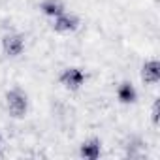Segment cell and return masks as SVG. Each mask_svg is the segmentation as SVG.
I'll use <instances>...</instances> for the list:
<instances>
[{
  "label": "cell",
  "instance_id": "obj_1",
  "mask_svg": "<svg viewBox=\"0 0 160 160\" xmlns=\"http://www.w3.org/2000/svg\"><path fill=\"white\" fill-rule=\"evenodd\" d=\"M4 102H6V111H8L10 117H13V119H23V117L28 113V106H30L28 96H27V92H25L23 89H19V87L10 89V91L6 92V96H4Z\"/></svg>",
  "mask_w": 160,
  "mask_h": 160
},
{
  "label": "cell",
  "instance_id": "obj_2",
  "mask_svg": "<svg viewBox=\"0 0 160 160\" xmlns=\"http://www.w3.org/2000/svg\"><path fill=\"white\" fill-rule=\"evenodd\" d=\"M58 81L68 91H79L85 85V81H87V73L81 68H77V66H68V68H64L60 72Z\"/></svg>",
  "mask_w": 160,
  "mask_h": 160
},
{
  "label": "cell",
  "instance_id": "obj_3",
  "mask_svg": "<svg viewBox=\"0 0 160 160\" xmlns=\"http://www.w3.org/2000/svg\"><path fill=\"white\" fill-rule=\"evenodd\" d=\"M79 25H81V19H79L75 13L72 12H62L60 15L53 17V25L51 28L57 32V34H72L79 28Z\"/></svg>",
  "mask_w": 160,
  "mask_h": 160
},
{
  "label": "cell",
  "instance_id": "obj_4",
  "mask_svg": "<svg viewBox=\"0 0 160 160\" xmlns=\"http://www.w3.org/2000/svg\"><path fill=\"white\" fill-rule=\"evenodd\" d=\"M25 47H27L25 36L19 34V32H10V34H6V36L2 38V51H4L6 57L15 58V57L23 55Z\"/></svg>",
  "mask_w": 160,
  "mask_h": 160
},
{
  "label": "cell",
  "instance_id": "obj_5",
  "mask_svg": "<svg viewBox=\"0 0 160 160\" xmlns=\"http://www.w3.org/2000/svg\"><path fill=\"white\" fill-rule=\"evenodd\" d=\"M141 81L149 85H156L160 81V62L156 58H149L141 66Z\"/></svg>",
  "mask_w": 160,
  "mask_h": 160
},
{
  "label": "cell",
  "instance_id": "obj_6",
  "mask_svg": "<svg viewBox=\"0 0 160 160\" xmlns=\"http://www.w3.org/2000/svg\"><path fill=\"white\" fill-rule=\"evenodd\" d=\"M102 154V141L98 138H91L85 139L81 145H79V156L85 160H96Z\"/></svg>",
  "mask_w": 160,
  "mask_h": 160
},
{
  "label": "cell",
  "instance_id": "obj_7",
  "mask_svg": "<svg viewBox=\"0 0 160 160\" xmlns=\"http://www.w3.org/2000/svg\"><path fill=\"white\" fill-rule=\"evenodd\" d=\"M117 98H119L121 104H126V106L136 104L138 102V91L130 81H122L117 89Z\"/></svg>",
  "mask_w": 160,
  "mask_h": 160
},
{
  "label": "cell",
  "instance_id": "obj_8",
  "mask_svg": "<svg viewBox=\"0 0 160 160\" xmlns=\"http://www.w3.org/2000/svg\"><path fill=\"white\" fill-rule=\"evenodd\" d=\"M40 12L45 15V17H57L60 15L62 12H66V4L62 2V0H43V2L40 4Z\"/></svg>",
  "mask_w": 160,
  "mask_h": 160
},
{
  "label": "cell",
  "instance_id": "obj_9",
  "mask_svg": "<svg viewBox=\"0 0 160 160\" xmlns=\"http://www.w3.org/2000/svg\"><path fill=\"white\" fill-rule=\"evenodd\" d=\"M158 115H160V98H156L152 102V109H151V119H152L154 126H158Z\"/></svg>",
  "mask_w": 160,
  "mask_h": 160
},
{
  "label": "cell",
  "instance_id": "obj_10",
  "mask_svg": "<svg viewBox=\"0 0 160 160\" xmlns=\"http://www.w3.org/2000/svg\"><path fill=\"white\" fill-rule=\"evenodd\" d=\"M2 141H4V139H2V134H0V145H2Z\"/></svg>",
  "mask_w": 160,
  "mask_h": 160
}]
</instances>
